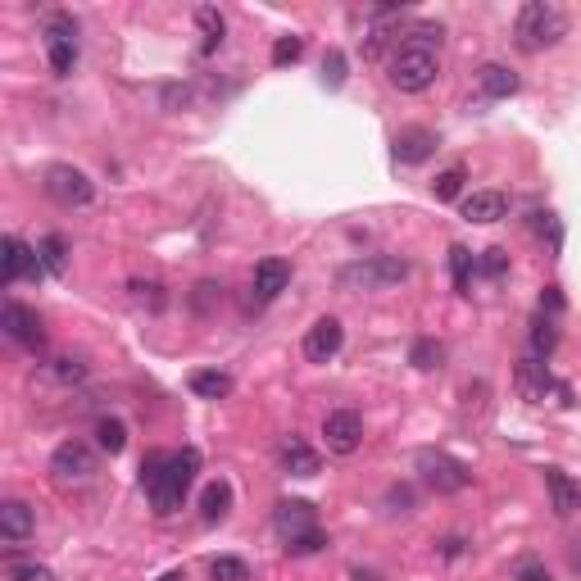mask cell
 <instances>
[{
  "instance_id": "1",
  "label": "cell",
  "mask_w": 581,
  "mask_h": 581,
  "mask_svg": "<svg viewBox=\"0 0 581 581\" xmlns=\"http://www.w3.org/2000/svg\"><path fill=\"white\" fill-rule=\"evenodd\" d=\"M563 37H568V14H563L554 0H527V5L518 10V23H513V41H518V50L541 55V50L559 46Z\"/></svg>"
},
{
  "instance_id": "2",
  "label": "cell",
  "mask_w": 581,
  "mask_h": 581,
  "mask_svg": "<svg viewBox=\"0 0 581 581\" xmlns=\"http://www.w3.org/2000/svg\"><path fill=\"white\" fill-rule=\"evenodd\" d=\"M196 473H200V450H191V445H187V450L168 454L164 477L155 482V491H146L159 518H168V513L182 509V500H187V491H191V482H196Z\"/></svg>"
},
{
  "instance_id": "3",
  "label": "cell",
  "mask_w": 581,
  "mask_h": 581,
  "mask_svg": "<svg viewBox=\"0 0 581 581\" xmlns=\"http://www.w3.org/2000/svg\"><path fill=\"white\" fill-rule=\"evenodd\" d=\"M436 73H441L436 50L414 46V41H400V50H395V60H391V87L395 91H404V96H418V91H427L436 82Z\"/></svg>"
},
{
  "instance_id": "4",
  "label": "cell",
  "mask_w": 581,
  "mask_h": 581,
  "mask_svg": "<svg viewBox=\"0 0 581 581\" xmlns=\"http://www.w3.org/2000/svg\"><path fill=\"white\" fill-rule=\"evenodd\" d=\"M409 277V259L400 255H368L359 264H350L341 273L345 286H359V291H386V286H400Z\"/></svg>"
},
{
  "instance_id": "5",
  "label": "cell",
  "mask_w": 581,
  "mask_h": 581,
  "mask_svg": "<svg viewBox=\"0 0 581 581\" xmlns=\"http://www.w3.org/2000/svg\"><path fill=\"white\" fill-rule=\"evenodd\" d=\"M418 473H423V482L441 495H454V491H463V486L473 482L468 463L450 459L445 450H418Z\"/></svg>"
},
{
  "instance_id": "6",
  "label": "cell",
  "mask_w": 581,
  "mask_h": 581,
  "mask_svg": "<svg viewBox=\"0 0 581 581\" xmlns=\"http://www.w3.org/2000/svg\"><path fill=\"white\" fill-rule=\"evenodd\" d=\"M46 196L60 200L64 209H82L96 200V182L73 164H55V168H46Z\"/></svg>"
},
{
  "instance_id": "7",
  "label": "cell",
  "mask_w": 581,
  "mask_h": 581,
  "mask_svg": "<svg viewBox=\"0 0 581 581\" xmlns=\"http://www.w3.org/2000/svg\"><path fill=\"white\" fill-rule=\"evenodd\" d=\"M46 60L55 78H69L73 64H78V23L69 14H55L46 23Z\"/></svg>"
},
{
  "instance_id": "8",
  "label": "cell",
  "mask_w": 581,
  "mask_h": 581,
  "mask_svg": "<svg viewBox=\"0 0 581 581\" xmlns=\"http://www.w3.org/2000/svg\"><path fill=\"white\" fill-rule=\"evenodd\" d=\"M513 382H518V391H522V400H532V404H545V395H559L563 404L572 400V391L563 382H554V373H550V364L545 359H522L518 364V373H513Z\"/></svg>"
},
{
  "instance_id": "9",
  "label": "cell",
  "mask_w": 581,
  "mask_h": 581,
  "mask_svg": "<svg viewBox=\"0 0 581 581\" xmlns=\"http://www.w3.org/2000/svg\"><path fill=\"white\" fill-rule=\"evenodd\" d=\"M91 473H96V454L82 441H64L60 450L50 454V477L60 486H82V482H91Z\"/></svg>"
},
{
  "instance_id": "10",
  "label": "cell",
  "mask_w": 581,
  "mask_h": 581,
  "mask_svg": "<svg viewBox=\"0 0 581 581\" xmlns=\"http://www.w3.org/2000/svg\"><path fill=\"white\" fill-rule=\"evenodd\" d=\"M323 436H327V450L345 459V454H355L364 445V418L355 409H332L323 418Z\"/></svg>"
},
{
  "instance_id": "11",
  "label": "cell",
  "mask_w": 581,
  "mask_h": 581,
  "mask_svg": "<svg viewBox=\"0 0 581 581\" xmlns=\"http://www.w3.org/2000/svg\"><path fill=\"white\" fill-rule=\"evenodd\" d=\"M273 527H277V536H282L286 545H296L300 536L318 532V513H314V504H309V500H282L273 509Z\"/></svg>"
},
{
  "instance_id": "12",
  "label": "cell",
  "mask_w": 581,
  "mask_h": 581,
  "mask_svg": "<svg viewBox=\"0 0 581 581\" xmlns=\"http://www.w3.org/2000/svg\"><path fill=\"white\" fill-rule=\"evenodd\" d=\"M0 327H5V336H10V341L28 345V350H41V341H46L37 309L19 305V300H10V305H5V314H0Z\"/></svg>"
},
{
  "instance_id": "13",
  "label": "cell",
  "mask_w": 581,
  "mask_h": 581,
  "mask_svg": "<svg viewBox=\"0 0 581 581\" xmlns=\"http://www.w3.org/2000/svg\"><path fill=\"white\" fill-rule=\"evenodd\" d=\"M341 345H345V327L336 318H318L305 332V359L309 364H327V359L341 355Z\"/></svg>"
},
{
  "instance_id": "14",
  "label": "cell",
  "mask_w": 581,
  "mask_h": 581,
  "mask_svg": "<svg viewBox=\"0 0 581 581\" xmlns=\"http://www.w3.org/2000/svg\"><path fill=\"white\" fill-rule=\"evenodd\" d=\"M0 250H5V255H0V277H5V282H23V277H37L41 273V255L32 246H23L19 237H5L0 241Z\"/></svg>"
},
{
  "instance_id": "15",
  "label": "cell",
  "mask_w": 581,
  "mask_h": 581,
  "mask_svg": "<svg viewBox=\"0 0 581 581\" xmlns=\"http://www.w3.org/2000/svg\"><path fill=\"white\" fill-rule=\"evenodd\" d=\"M436 146H441V141H436L432 128H404V132H395L391 155H395V164H423Z\"/></svg>"
},
{
  "instance_id": "16",
  "label": "cell",
  "mask_w": 581,
  "mask_h": 581,
  "mask_svg": "<svg viewBox=\"0 0 581 581\" xmlns=\"http://www.w3.org/2000/svg\"><path fill=\"white\" fill-rule=\"evenodd\" d=\"M286 282H291V264H286V259L268 255L255 264V300H264V305L277 300L286 291Z\"/></svg>"
},
{
  "instance_id": "17",
  "label": "cell",
  "mask_w": 581,
  "mask_h": 581,
  "mask_svg": "<svg viewBox=\"0 0 581 581\" xmlns=\"http://www.w3.org/2000/svg\"><path fill=\"white\" fill-rule=\"evenodd\" d=\"M459 209L468 223H500V218L509 214V196H504V191H473Z\"/></svg>"
},
{
  "instance_id": "18",
  "label": "cell",
  "mask_w": 581,
  "mask_h": 581,
  "mask_svg": "<svg viewBox=\"0 0 581 581\" xmlns=\"http://www.w3.org/2000/svg\"><path fill=\"white\" fill-rule=\"evenodd\" d=\"M32 527H37V518H32V509L23 500H5V504H0V536H5L10 545L28 541Z\"/></svg>"
},
{
  "instance_id": "19",
  "label": "cell",
  "mask_w": 581,
  "mask_h": 581,
  "mask_svg": "<svg viewBox=\"0 0 581 581\" xmlns=\"http://www.w3.org/2000/svg\"><path fill=\"white\" fill-rule=\"evenodd\" d=\"M545 486H550V495H554V513H559V518H572V513L581 509V486L572 482L563 468H545Z\"/></svg>"
},
{
  "instance_id": "20",
  "label": "cell",
  "mask_w": 581,
  "mask_h": 581,
  "mask_svg": "<svg viewBox=\"0 0 581 581\" xmlns=\"http://www.w3.org/2000/svg\"><path fill=\"white\" fill-rule=\"evenodd\" d=\"M282 468L291 477H318L323 459H318V450H309L300 436H286V441H282Z\"/></svg>"
},
{
  "instance_id": "21",
  "label": "cell",
  "mask_w": 581,
  "mask_h": 581,
  "mask_svg": "<svg viewBox=\"0 0 581 581\" xmlns=\"http://www.w3.org/2000/svg\"><path fill=\"white\" fill-rule=\"evenodd\" d=\"M477 82H482V96H491V100H509L518 91V73L504 69V64H482Z\"/></svg>"
},
{
  "instance_id": "22",
  "label": "cell",
  "mask_w": 581,
  "mask_h": 581,
  "mask_svg": "<svg viewBox=\"0 0 581 581\" xmlns=\"http://www.w3.org/2000/svg\"><path fill=\"white\" fill-rule=\"evenodd\" d=\"M227 509H232V486L218 477V482H209L205 495H200V518H205V522H223Z\"/></svg>"
},
{
  "instance_id": "23",
  "label": "cell",
  "mask_w": 581,
  "mask_h": 581,
  "mask_svg": "<svg viewBox=\"0 0 581 581\" xmlns=\"http://www.w3.org/2000/svg\"><path fill=\"white\" fill-rule=\"evenodd\" d=\"M196 23H200V55H214L218 46H223V32H227V23H223V14L214 10V5H200L196 10Z\"/></svg>"
},
{
  "instance_id": "24",
  "label": "cell",
  "mask_w": 581,
  "mask_h": 581,
  "mask_svg": "<svg viewBox=\"0 0 581 581\" xmlns=\"http://www.w3.org/2000/svg\"><path fill=\"white\" fill-rule=\"evenodd\" d=\"M191 391L200 400H223V395H232V377L218 373V368H205V373H191Z\"/></svg>"
},
{
  "instance_id": "25",
  "label": "cell",
  "mask_w": 581,
  "mask_h": 581,
  "mask_svg": "<svg viewBox=\"0 0 581 581\" xmlns=\"http://www.w3.org/2000/svg\"><path fill=\"white\" fill-rule=\"evenodd\" d=\"M554 345H559V327H554V318H536L532 323V355L536 359H550L554 355Z\"/></svg>"
},
{
  "instance_id": "26",
  "label": "cell",
  "mask_w": 581,
  "mask_h": 581,
  "mask_svg": "<svg viewBox=\"0 0 581 581\" xmlns=\"http://www.w3.org/2000/svg\"><path fill=\"white\" fill-rule=\"evenodd\" d=\"M37 255H41V268H46V273H55V277L69 268V246H64V237H46L37 246Z\"/></svg>"
},
{
  "instance_id": "27",
  "label": "cell",
  "mask_w": 581,
  "mask_h": 581,
  "mask_svg": "<svg viewBox=\"0 0 581 581\" xmlns=\"http://www.w3.org/2000/svg\"><path fill=\"white\" fill-rule=\"evenodd\" d=\"M96 441H100V450H105V454H119L123 445H128V427H123L119 418H100V423H96Z\"/></svg>"
},
{
  "instance_id": "28",
  "label": "cell",
  "mask_w": 581,
  "mask_h": 581,
  "mask_svg": "<svg viewBox=\"0 0 581 581\" xmlns=\"http://www.w3.org/2000/svg\"><path fill=\"white\" fill-rule=\"evenodd\" d=\"M450 273H454V286L468 291V286H473V273H477V259L463 246H450Z\"/></svg>"
},
{
  "instance_id": "29",
  "label": "cell",
  "mask_w": 581,
  "mask_h": 581,
  "mask_svg": "<svg viewBox=\"0 0 581 581\" xmlns=\"http://www.w3.org/2000/svg\"><path fill=\"white\" fill-rule=\"evenodd\" d=\"M445 350L436 341H414V350H409V364L418 368V373H432V368H441Z\"/></svg>"
},
{
  "instance_id": "30",
  "label": "cell",
  "mask_w": 581,
  "mask_h": 581,
  "mask_svg": "<svg viewBox=\"0 0 581 581\" xmlns=\"http://www.w3.org/2000/svg\"><path fill=\"white\" fill-rule=\"evenodd\" d=\"M209 577L214 581H250V568L241 559H232V554H223V559L209 563Z\"/></svg>"
},
{
  "instance_id": "31",
  "label": "cell",
  "mask_w": 581,
  "mask_h": 581,
  "mask_svg": "<svg viewBox=\"0 0 581 581\" xmlns=\"http://www.w3.org/2000/svg\"><path fill=\"white\" fill-rule=\"evenodd\" d=\"M459 191H463V168H445V173H436V182H432L436 200H459Z\"/></svg>"
},
{
  "instance_id": "32",
  "label": "cell",
  "mask_w": 581,
  "mask_h": 581,
  "mask_svg": "<svg viewBox=\"0 0 581 581\" xmlns=\"http://www.w3.org/2000/svg\"><path fill=\"white\" fill-rule=\"evenodd\" d=\"M128 291H132V300H137V305H146V309H164V286L159 282H128Z\"/></svg>"
},
{
  "instance_id": "33",
  "label": "cell",
  "mask_w": 581,
  "mask_h": 581,
  "mask_svg": "<svg viewBox=\"0 0 581 581\" xmlns=\"http://www.w3.org/2000/svg\"><path fill=\"white\" fill-rule=\"evenodd\" d=\"M164 468H168V454L164 450H150L146 459H141V486H146V491H155V482L164 477Z\"/></svg>"
},
{
  "instance_id": "34",
  "label": "cell",
  "mask_w": 581,
  "mask_h": 581,
  "mask_svg": "<svg viewBox=\"0 0 581 581\" xmlns=\"http://www.w3.org/2000/svg\"><path fill=\"white\" fill-rule=\"evenodd\" d=\"M300 55H305V41H300V37H277V46H273V64H277V69L296 64Z\"/></svg>"
},
{
  "instance_id": "35",
  "label": "cell",
  "mask_w": 581,
  "mask_h": 581,
  "mask_svg": "<svg viewBox=\"0 0 581 581\" xmlns=\"http://www.w3.org/2000/svg\"><path fill=\"white\" fill-rule=\"evenodd\" d=\"M477 273H482V277H504V273H509V255H504L500 246L482 250V259H477Z\"/></svg>"
},
{
  "instance_id": "36",
  "label": "cell",
  "mask_w": 581,
  "mask_h": 581,
  "mask_svg": "<svg viewBox=\"0 0 581 581\" xmlns=\"http://www.w3.org/2000/svg\"><path fill=\"white\" fill-rule=\"evenodd\" d=\"M323 82L327 87H345V55L341 50H327V60H323Z\"/></svg>"
},
{
  "instance_id": "37",
  "label": "cell",
  "mask_w": 581,
  "mask_h": 581,
  "mask_svg": "<svg viewBox=\"0 0 581 581\" xmlns=\"http://www.w3.org/2000/svg\"><path fill=\"white\" fill-rule=\"evenodd\" d=\"M532 227L541 232L545 241H550V250L563 246V227H559V218H554V214H532Z\"/></svg>"
},
{
  "instance_id": "38",
  "label": "cell",
  "mask_w": 581,
  "mask_h": 581,
  "mask_svg": "<svg viewBox=\"0 0 581 581\" xmlns=\"http://www.w3.org/2000/svg\"><path fill=\"white\" fill-rule=\"evenodd\" d=\"M10 581H55L41 563H10Z\"/></svg>"
},
{
  "instance_id": "39",
  "label": "cell",
  "mask_w": 581,
  "mask_h": 581,
  "mask_svg": "<svg viewBox=\"0 0 581 581\" xmlns=\"http://www.w3.org/2000/svg\"><path fill=\"white\" fill-rule=\"evenodd\" d=\"M55 377H60V382H82V377H87V364H82V359H55Z\"/></svg>"
},
{
  "instance_id": "40",
  "label": "cell",
  "mask_w": 581,
  "mask_h": 581,
  "mask_svg": "<svg viewBox=\"0 0 581 581\" xmlns=\"http://www.w3.org/2000/svg\"><path fill=\"white\" fill-rule=\"evenodd\" d=\"M323 545H327V536H323V532H309V536H300L296 545H286V550H291V554H318Z\"/></svg>"
},
{
  "instance_id": "41",
  "label": "cell",
  "mask_w": 581,
  "mask_h": 581,
  "mask_svg": "<svg viewBox=\"0 0 581 581\" xmlns=\"http://www.w3.org/2000/svg\"><path fill=\"white\" fill-rule=\"evenodd\" d=\"M541 309H545V314H563V291H559V286H545V291H541Z\"/></svg>"
},
{
  "instance_id": "42",
  "label": "cell",
  "mask_w": 581,
  "mask_h": 581,
  "mask_svg": "<svg viewBox=\"0 0 581 581\" xmlns=\"http://www.w3.org/2000/svg\"><path fill=\"white\" fill-rule=\"evenodd\" d=\"M518 581H554V577H550L545 568H522V577H518Z\"/></svg>"
},
{
  "instance_id": "43",
  "label": "cell",
  "mask_w": 581,
  "mask_h": 581,
  "mask_svg": "<svg viewBox=\"0 0 581 581\" xmlns=\"http://www.w3.org/2000/svg\"><path fill=\"white\" fill-rule=\"evenodd\" d=\"M568 563H572V572H581V541L572 545V554H568Z\"/></svg>"
},
{
  "instance_id": "44",
  "label": "cell",
  "mask_w": 581,
  "mask_h": 581,
  "mask_svg": "<svg viewBox=\"0 0 581 581\" xmlns=\"http://www.w3.org/2000/svg\"><path fill=\"white\" fill-rule=\"evenodd\" d=\"M159 581H187V577H182V572H164V577H159Z\"/></svg>"
}]
</instances>
